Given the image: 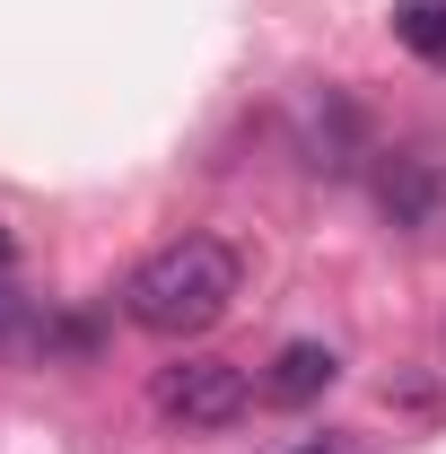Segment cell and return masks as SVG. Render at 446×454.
I'll use <instances>...</instances> for the list:
<instances>
[{
	"label": "cell",
	"mask_w": 446,
	"mask_h": 454,
	"mask_svg": "<svg viewBox=\"0 0 446 454\" xmlns=\"http://www.w3.org/2000/svg\"><path fill=\"white\" fill-rule=\"evenodd\" d=\"M377 201H386L394 227H429L438 219V167L429 158H386L377 167Z\"/></svg>",
	"instance_id": "5b68a950"
},
{
	"label": "cell",
	"mask_w": 446,
	"mask_h": 454,
	"mask_svg": "<svg viewBox=\"0 0 446 454\" xmlns=\"http://www.w3.org/2000/svg\"><path fill=\"white\" fill-rule=\"evenodd\" d=\"M227 306H236V254L219 236H175L123 280V315L158 340H202Z\"/></svg>",
	"instance_id": "6da1fadb"
},
{
	"label": "cell",
	"mask_w": 446,
	"mask_h": 454,
	"mask_svg": "<svg viewBox=\"0 0 446 454\" xmlns=\"http://www.w3.org/2000/svg\"><path fill=\"white\" fill-rule=\"evenodd\" d=\"M272 454H368V437L359 428H315V437H280Z\"/></svg>",
	"instance_id": "52a82bcc"
},
{
	"label": "cell",
	"mask_w": 446,
	"mask_h": 454,
	"mask_svg": "<svg viewBox=\"0 0 446 454\" xmlns=\"http://www.w3.org/2000/svg\"><path fill=\"white\" fill-rule=\"evenodd\" d=\"M394 35H402V53L446 70V0H402L394 9Z\"/></svg>",
	"instance_id": "8992f818"
},
{
	"label": "cell",
	"mask_w": 446,
	"mask_h": 454,
	"mask_svg": "<svg viewBox=\"0 0 446 454\" xmlns=\"http://www.w3.org/2000/svg\"><path fill=\"white\" fill-rule=\"evenodd\" d=\"M9 254H18V236H9V227H0V271H9Z\"/></svg>",
	"instance_id": "ba28073f"
},
{
	"label": "cell",
	"mask_w": 446,
	"mask_h": 454,
	"mask_svg": "<svg viewBox=\"0 0 446 454\" xmlns=\"http://www.w3.org/2000/svg\"><path fill=\"white\" fill-rule=\"evenodd\" d=\"M333 376H341L333 340H289L272 367H263V385H254V394L272 402V411H307V402H324V394H333Z\"/></svg>",
	"instance_id": "277c9868"
},
{
	"label": "cell",
	"mask_w": 446,
	"mask_h": 454,
	"mask_svg": "<svg viewBox=\"0 0 446 454\" xmlns=\"http://www.w3.org/2000/svg\"><path fill=\"white\" fill-rule=\"evenodd\" d=\"M298 140H307V167L324 175H350L359 158H368V122H359V106L350 97H307V114H298Z\"/></svg>",
	"instance_id": "3957f363"
},
{
	"label": "cell",
	"mask_w": 446,
	"mask_h": 454,
	"mask_svg": "<svg viewBox=\"0 0 446 454\" xmlns=\"http://www.w3.org/2000/svg\"><path fill=\"white\" fill-rule=\"evenodd\" d=\"M245 402H254V385H245L236 358H175V367H158V411L184 419V428H236Z\"/></svg>",
	"instance_id": "7a4b0ae2"
}]
</instances>
